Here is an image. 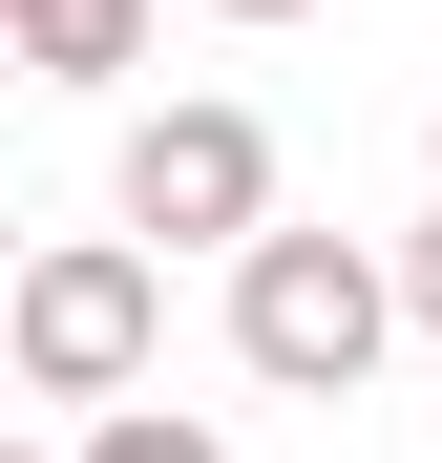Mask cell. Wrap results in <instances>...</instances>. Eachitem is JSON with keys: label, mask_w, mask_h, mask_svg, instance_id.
Segmentation results:
<instances>
[{"label": "cell", "mask_w": 442, "mask_h": 463, "mask_svg": "<svg viewBox=\"0 0 442 463\" xmlns=\"http://www.w3.org/2000/svg\"><path fill=\"white\" fill-rule=\"evenodd\" d=\"M421 317H400V253H358V232H253L232 253V358L274 401H358Z\"/></svg>", "instance_id": "obj_1"}, {"label": "cell", "mask_w": 442, "mask_h": 463, "mask_svg": "<svg viewBox=\"0 0 442 463\" xmlns=\"http://www.w3.org/2000/svg\"><path fill=\"white\" fill-rule=\"evenodd\" d=\"M147 337H169V253H147V232H42L22 295H0V358H22V401H63V421H106L147 379Z\"/></svg>", "instance_id": "obj_2"}, {"label": "cell", "mask_w": 442, "mask_h": 463, "mask_svg": "<svg viewBox=\"0 0 442 463\" xmlns=\"http://www.w3.org/2000/svg\"><path fill=\"white\" fill-rule=\"evenodd\" d=\"M127 232H147V253H253V232H295V211H274V127L211 106V85L147 106V127H127Z\"/></svg>", "instance_id": "obj_3"}, {"label": "cell", "mask_w": 442, "mask_h": 463, "mask_svg": "<svg viewBox=\"0 0 442 463\" xmlns=\"http://www.w3.org/2000/svg\"><path fill=\"white\" fill-rule=\"evenodd\" d=\"M0 22H22L42 85H127V63H147V0H0Z\"/></svg>", "instance_id": "obj_4"}, {"label": "cell", "mask_w": 442, "mask_h": 463, "mask_svg": "<svg viewBox=\"0 0 442 463\" xmlns=\"http://www.w3.org/2000/svg\"><path fill=\"white\" fill-rule=\"evenodd\" d=\"M63 463H232V421H190V401H106Z\"/></svg>", "instance_id": "obj_5"}, {"label": "cell", "mask_w": 442, "mask_h": 463, "mask_svg": "<svg viewBox=\"0 0 442 463\" xmlns=\"http://www.w3.org/2000/svg\"><path fill=\"white\" fill-rule=\"evenodd\" d=\"M400 317H421V337H442V211H421V232H400Z\"/></svg>", "instance_id": "obj_6"}, {"label": "cell", "mask_w": 442, "mask_h": 463, "mask_svg": "<svg viewBox=\"0 0 442 463\" xmlns=\"http://www.w3.org/2000/svg\"><path fill=\"white\" fill-rule=\"evenodd\" d=\"M211 22H316V0H211Z\"/></svg>", "instance_id": "obj_7"}, {"label": "cell", "mask_w": 442, "mask_h": 463, "mask_svg": "<svg viewBox=\"0 0 442 463\" xmlns=\"http://www.w3.org/2000/svg\"><path fill=\"white\" fill-rule=\"evenodd\" d=\"M22 463H63V442H22Z\"/></svg>", "instance_id": "obj_8"}]
</instances>
